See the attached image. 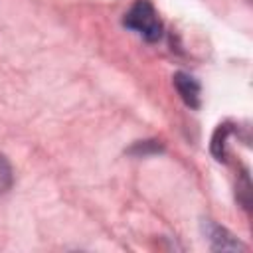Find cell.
Listing matches in <instances>:
<instances>
[{"instance_id": "4", "label": "cell", "mask_w": 253, "mask_h": 253, "mask_svg": "<svg viewBox=\"0 0 253 253\" xmlns=\"http://www.w3.org/2000/svg\"><path fill=\"white\" fill-rule=\"evenodd\" d=\"M14 184V172H12V166L10 162L6 160V156L0 154V194L8 192Z\"/></svg>"}, {"instance_id": "1", "label": "cell", "mask_w": 253, "mask_h": 253, "mask_svg": "<svg viewBox=\"0 0 253 253\" xmlns=\"http://www.w3.org/2000/svg\"><path fill=\"white\" fill-rule=\"evenodd\" d=\"M123 24L142 36L146 42H158L162 38V22L148 0H136L125 14Z\"/></svg>"}, {"instance_id": "2", "label": "cell", "mask_w": 253, "mask_h": 253, "mask_svg": "<svg viewBox=\"0 0 253 253\" xmlns=\"http://www.w3.org/2000/svg\"><path fill=\"white\" fill-rule=\"evenodd\" d=\"M204 233L206 237L210 239L211 243V249H221V251H235V249H245V245L235 237L231 235L225 227L206 219L204 221Z\"/></svg>"}, {"instance_id": "3", "label": "cell", "mask_w": 253, "mask_h": 253, "mask_svg": "<svg viewBox=\"0 0 253 253\" xmlns=\"http://www.w3.org/2000/svg\"><path fill=\"white\" fill-rule=\"evenodd\" d=\"M174 87H176V91H178V95L182 97V101L188 105V107H192V109H198L200 107V101H202V87H200V83L192 77V75H188V73H176L174 75Z\"/></svg>"}]
</instances>
